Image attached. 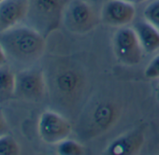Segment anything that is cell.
<instances>
[{
  "label": "cell",
  "instance_id": "1",
  "mask_svg": "<svg viewBox=\"0 0 159 155\" xmlns=\"http://www.w3.org/2000/svg\"><path fill=\"white\" fill-rule=\"evenodd\" d=\"M0 46L8 61L22 69L31 67L44 54L46 38L25 24L0 33Z\"/></svg>",
  "mask_w": 159,
  "mask_h": 155
},
{
  "label": "cell",
  "instance_id": "2",
  "mask_svg": "<svg viewBox=\"0 0 159 155\" xmlns=\"http://www.w3.org/2000/svg\"><path fill=\"white\" fill-rule=\"evenodd\" d=\"M46 76L48 91L63 107H72L80 101L85 88V78L69 62L59 61Z\"/></svg>",
  "mask_w": 159,
  "mask_h": 155
},
{
  "label": "cell",
  "instance_id": "3",
  "mask_svg": "<svg viewBox=\"0 0 159 155\" xmlns=\"http://www.w3.org/2000/svg\"><path fill=\"white\" fill-rule=\"evenodd\" d=\"M69 0H28L26 17L23 24L34 28L46 38L63 23Z\"/></svg>",
  "mask_w": 159,
  "mask_h": 155
},
{
  "label": "cell",
  "instance_id": "4",
  "mask_svg": "<svg viewBox=\"0 0 159 155\" xmlns=\"http://www.w3.org/2000/svg\"><path fill=\"white\" fill-rule=\"evenodd\" d=\"M63 23L73 34H87L94 30L99 18L94 7L84 0H69L66 7Z\"/></svg>",
  "mask_w": 159,
  "mask_h": 155
},
{
  "label": "cell",
  "instance_id": "5",
  "mask_svg": "<svg viewBox=\"0 0 159 155\" xmlns=\"http://www.w3.org/2000/svg\"><path fill=\"white\" fill-rule=\"evenodd\" d=\"M47 93V80L42 70L27 67L16 73L15 98L28 102H40Z\"/></svg>",
  "mask_w": 159,
  "mask_h": 155
},
{
  "label": "cell",
  "instance_id": "6",
  "mask_svg": "<svg viewBox=\"0 0 159 155\" xmlns=\"http://www.w3.org/2000/svg\"><path fill=\"white\" fill-rule=\"evenodd\" d=\"M119 117L120 107L111 100H102L91 108L82 131L89 137L99 135L108 131Z\"/></svg>",
  "mask_w": 159,
  "mask_h": 155
},
{
  "label": "cell",
  "instance_id": "7",
  "mask_svg": "<svg viewBox=\"0 0 159 155\" xmlns=\"http://www.w3.org/2000/svg\"><path fill=\"white\" fill-rule=\"evenodd\" d=\"M113 52L120 63L132 66L139 64L143 56V49L134 28L120 27L112 38Z\"/></svg>",
  "mask_w": 159,
  "mask_h": 155
},
{
  "label": "cell",
  "instance_id": "8",
  "mask_svg": "<svg viewBox=\"0 0 159 155\" xmlns=\"http://www.w3.org/2000/svg\"><path fill=\"white\" fill-rule=\"evenodd\" d=\"M38 132L41 140L50 145H57L68 138L72 132L69 121L58 112L46 110L38 122Z\"/></svg>",
  "mask_w": 159,
  "mask_h": 155
},
{
  "label": "cell",
  "instance_id": "9",
  "mask_svg": "<svg viewBox=\"0 0 159 155\" xmlns=\"http://www.w3.org/2000/svg\"><path fill=\"white\" fill-rule=\"evenodd\" d=\"M136 16L135 5L125 0H109L100 13L101 21L110 26L124 27L131 24Z\"/></svg>",
  "mask_w": 159,
  "mask_h": 155
},
{
  "label": "cell",
  "instance_id": "10",
  "mask_svg": "<svg viewBox=\"0 0 159 155\" xmlns=\"http://www.w3.org/2000/svg\"><path fill=\"white\" fill-rule=\"evenodd\" d=\"M28 0H3L0 3V33L24 23Z\"/></svg>",
  "mask_w": 159,
  "mask_h": 155
},
{
  "label": "cell",
  "instance_id": "11",
  "mask_svg": "<svg viewBox=\"0 0 159 155\" xmlns=\"http://www.w3.org/2000/svg\"><path fill=\"white\" fill-rule=\"evenodd\" d=\"M144 143L142 128L131 130L113 140L106 149L109 155H133L138 153Z\"/></svg>",
  "mask_w": 159,
  "mask_h": 155
},
{
  "label": "cell",
  "instance_id": "12",
  "mask_svg": "<svg viewBox=\"0 0 159 155\" xmlns=\"http://www.w3.org/2000/svg\"><path fill=\"white\" fill-rule=\"evenodd\" d=\"M140 45L145 52L152 53L159 50V30L147 21H139L134 26Z\"/></svg>",
  "mask_w": 159,
  "mask_h": 155
},
{
  "label": "cell",
  "instance_id": "13",
  "mask_svg": "<svg viewBox=\"0 0 159 155\" xmlns=\"http://www.w3.org/2000/svg\"><path fill=\"white\" fill-rule=\"evenodd\" d=\"M14 73L8 64L0 68V104H3L14 97L15 94Z\"/></svg>",
  "mask_w": 159,
  "mask_h": 155
},
{
  "label": "cell",
  "instance_id": "14",
  "mask_svg": "<svg viewBox=\"0 0 159 155\" xmlns=\"http://www.w3.org/2000/svg\"><path fill=\"white\" fill-rule=\"evenodd\" d=\"M57 153L61 155H82L84 153V148L79 142L66 138L57 144Z\"/></svg>",
  "mask_w": 159,
  "mask_h": 155
},
{
  "label": "cell",
  "instance_id": "15",
  "mask_svg": "<svg viewBox=\"0 0 159 155\" xmlns=\"http://www.w3.org/2000/svg\"><path fill=\"white\" fill-rule=\"evenodd\" d=\"M21 151L18 143L9 135L0 137V155H17Z\"/></svg>",
  "mask_w": 159,
  "mask_h": 155
},
{
  "label": "cell",
  "instance_id": "16",
  "mask_svg": "<svg viewBox=\"0 0 159 155\" xmlns=\"http://www.w3.org/2000/svg\"><path fill=\"white\" fill-rule=\"evenodd\" d=\"M144 20L159 30V0L149 3L143 11Z\"/></svg>",
  "mask_w": 159,
  "mask_h": 155
},
{
  "label": "cell",
  "instance_id": "17",
  "mask_svg": "<svg viewBox=\"0 0 159 155\" xmlns=\"http://www.w3.org/2000/svg\"><path fill=\"white\" fill-rule=\"evenodd\" d=\"M144 76L152 80L159 78V53L149 62L144 70Z\"/></svg>",
  "mask_w": 159,
  "mask_h": 155
},
{
  "label": "cell",
  "instance_id": "18",
  "mask_svg": "<svg viewBox=\"0 0 159 155\" xmlns=\"http://www.w3.org/2000/svg\"><path fill=\"white\" fill-rule=\"evenodd\" d=\"M8 133H9V125L2 109L0 108V137L5 135H8Z\"/></svg>",
  "mask_w": 159,
  "mask_h": 155
},
{
  "label": "cell",
  "instance_id": "19",
  "mask_svg": "<svg viewBox=\"0 0 159 155\" xmlns=\"http://www.w3.org/2000/svg\"><path fill=\"white\" fill-rule=\"evenodd\" d=\"M8 63V58H7V55L4 51V50L2 49V47L0 46V68L2 66L6 65Z\"/></svg>",
  "mask_w": 159,
  "mask_h": 155
},
{
  "label": "cell",
  "instance_id": "20",
  "mask_svg": "<svg viewBox=\"0 0 159 155\" xmlns=\"http://www.w3.org/2000/svg\"><path fill=\"white\" fill-rule=\"evenodd\" d=\"M125 1H127V2H129V3H132V4L136 5V4H140V3H142V2H144V1H147V0H125Z\"/></svg>",
  "mask_w": 159,
  "mask_h": 155
},
{
  "label": "cell",
  "instance_id": "21",
  "mask_svg": "<svg viewBox=\"0 0 159 155\" xmlns=\"http://www.w3.org/2000/svg\"><path fill=\"white\" fill-rule=\"evenodd\" d=\"M156 99H157V101L159 102V84H158V86L156 87Z\"/></svg>",
  "mask_w": 159,
  "mask_h": 155
},
{
  "label": "cell",
  "instance_id": "22",
  "mask_svg": "<svg viewBox=\"0 0 159 155\" xmlns=\"http://www.w3.org/2000/svg\"><path fill=\"white\" fill-rule=\"evenodd\" d=\"M2 1H3V0H0V3H1V2H2Z\"/></svg>",
  "mask_w": 159,
  "mask_h": 155
}]
</instances>
